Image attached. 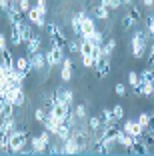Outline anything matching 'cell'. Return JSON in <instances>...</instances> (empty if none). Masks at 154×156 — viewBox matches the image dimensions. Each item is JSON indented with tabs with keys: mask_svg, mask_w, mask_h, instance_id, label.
I'll return each instance as SVG.
<instances>
[{
	"mask_svg": "<svg viewBox=\"0 0 154 156\" xmlns=\"http://www.w3.org/2000/svg\"><path fill=\"white\" fill-rule=\"evenodd\" d=\"M148 40H150V34L146 32H134V36H132V40H130V48H132V56H134L136 60H140V58H144V54H146V48H148Z\"/></svg>",
	"mask_w": 154,
	"mask_h": 156,
	"instance_id": "1",
	"label": "cell"
},
{
	"mask_svg": "<svg viewBox=\"0 0 154 156\" xmlns=\"http://www.w3.org/2000/svg\"><path fill=\"white\" fill-rule=\"evenodd\" d=\"M26 142H30V136H28V130L24 128H16L10 132V152L12 154H18L24 150Z\"/></svg>",
	"mask_w": 154,
	"mask_h": 156,
	"instance_id": "2",
	"label": "cell"
},
{
	"mask_svg": "<svg viewBox=\"0 0 154 156\" xmlns=\"http://www.w3.org/2000/svg\"><path fill=\"white\" fill-rule=\"evenodd\" d=\"M46 32H48V38L52 42V46H58V48H66L68 46L66 34L62 32V28L56 22H46Z\"/></svg>",
	"mask_w": 154,
	"mask_h": 156,
	"instance_id": "3",
	"label": "cell"
},
{
	"mask_svg": "<svg viewBox=\"0 0 154 156\" xmlns=\"http://www.w3.org/2000/svg\"><path fill=\"white\" fill-rule=\"evenodd\" d=\"M6 100L12 102L16 108H20V106L26 104V92L22 90V86H10L8 90H6Z\"/></svg>",
	"mask_w": 154,
	"mask_h": 156,
	"instance_id": "4",
	"label": "cell"
},
{
	"mask_svg": "<svg viewBox=\"0 0 154 156\" xmlns=\"http://www.w3.org/2000/svg\"><path fill=\"white\" fill-rule=\"evenodd\" d=\"M26 20L32 24V26H36V28H46V14H42L38 6H32V8L28 10Z\"/></svg>",
	"mask_w": 154,
	"mask_h": 156,
	"instance_id": "5",
	"label": "cell"
},
{
	"mask_svg": "<svg viewBox=\"0 0 154 156\" xmlns=\"http://www.w3.org/2000/svg\"><path fill=\"white\" fill-rule=\"evenodd\" d=\"M62 122H64L62 118H58V116H56L54 112L50 110L48 114H46V118H44V122H42V126H44V128L48 130V132H52V136H54V134L58 132V128L62 126Z\"/></svg>",
	"mask_w": 154,
	"mask_h": 156,
	"instance_id": "6",
	"label": "cell"
},
{
	"mask_svg": "<svg viewBox=\"0 0 154 156\" xmlns=\"http://www.w3.org/2000/svg\"><path fill=\"white\" fill-rule=\"evenodd\" d=\"M96 30V22H94V16H88L84 14L82 16V24H80V38H90Z\"/></svg>",
	"mask_w": 154,
	"mask_h": 156,
	"instance_id": "7",
	"label": "cell"
},
{
	"mask_svg": "<svg viewBox=\"0 0 154 156\" xmlns=\"http://www.w3.org/2000/svg\"><path fill=\"white\" fill-rule=\"evenodd\" d=\"M94 70H96V76L98 78H106L108 76V72H110V56L102 54L100 58H96Z\"/></svg>",
	"mask_w": 154,
	"mask_h": 156,
	"instance_id": "8",
	"label": "cell"
},
{
	"mask_svg": "<svg viewBox=\"0 0 154 156\" xmlns=\"http://www.w3.org/2000/svg\"><path fill=\"white\" fill-rule=\"evenodd\" d=\"M54 98H56V102H62V104L70 106V108L74 106V92L64 88V86H60L58 90H54Z\"/></svg>",
	"mask_w": 154,
	"mask_h": 156,
	"instance_id": "9",
	"label": "cell"
},
{
	"mask_svg": "<svg viewBox=\"0 0 154 156\" xmlns=\"http://www.w3.org/2000/svg\"><path fill=\"white\" fill-rule=\"evenodd\" d=\"M46 60H48V66H58V64H62V60H64V48L50 46V50L46 52Z\"/></svg>",
	"mask_w": 154,
	"mask_h": 156,
	"instance_id": "10",
	"label": "cell"
},
{
	"mask_svg": "<svg viewBox=\"0 0 154 156\" xmlns=\"http://www.w3.org/2000/svg\"><path fill=\"white\" fill-rule=\"evenodd\" d=\"M30 62H32V70H46L48 60H46V52L38 50L34 54H30Z\"/></svg>",
	"mask_w": 154,
	"mask_h": 156,
	"instance_id": "11",
	"label": "cell"
},
{
	"mask_svg": "<svg viewBox=\"0 0 154 156\" xmlns=\"http://www.w3.org/2000/svg\"><path fill=\"white\" fill-rule=\"evenodd\" d=\"M122 130L126 134H132V136H142V134H144V128L140 126L138 120H124L122 122Z\"/></svg>",
	"mask_w": 154,
	"mask_h": 156,
	"instance_id": "12",
	"label": "cell"
},
{
	"mask_svg": "<svg viewBox=\"0 0 154 156\" xmlns=\"http://www.w3.org/2000/svg\"><path fill=\"white\" fill-rule=\"evenodd\" d=\"M4 14H6V18H8V24H18V22H22V20H26V16L20 12L18 4H12Z\"/></svg>",
	"mask_w": 154,
	"mask_h": 156,
	"instance_id": "13",
	"label": "cell"
},
{
	"mask_svg": "<svg viewBox=\"0 0 154 156\" xmlns=\"http://www.w3.org/2000/svg\"><path fill=\"white\" fill-rule=\"evenodd\" d=\"M136 96H154V82H138V86L132 88Z\"/></svg>",
	"mask_w": 154,
	"mask_h": 156,
	"instance_id": "14",
	"label": "cell"
},
{
	"mask_svg": "<svg viewBox=\"0 0 154 156\" xmlns=\"http://www.w3.org/2000/svg\"><path fill=\"white\" fill-rule=\"evenodd\" d=\"M72 70H74L72 60L68 58V56H64V60H62V70H60V78H62V82H70V80H72Z\"/></svg>",
	"mask_w": 154,
	"mask_h": 156,
	"instance_id": "15",
	"label": "cell"
},
{
	"mask_svg": "<svg viewBox=\"0 0 154 156\" xmlns=\"http://www.w3.org/2000/svg\"><path fill=\"white\" fill-rule=\"evenodd\" d=\"M38 50H42V36L36 32L30 40L26 42V54L30 56V54H34V52H38Z\"/></svg>",
	"mask_w": 154,
	"mask_h": 156,
	"instance_id": "16",
	"label": "cell"
},
{
	"mask_svg": "<svg viewBox=\"0 0 154 156\" xmlns=\"http://www.w3.org/2000/svg\"><path fill=\"white\" fill-rule=\"evenodd\" d=\"M90 14L94 16V18H98V20H108V16H110V8L98 2V4H94V6L90 8Z\"/></svg>",
	"mask_w": 154,
	"mask_h": 156,
	"instance_id": "17",
	"label": "cell"
},
{
	"mask_svg": "<svg viewBox=\"0 0 154 156\" xmlns=\"http://www.w3.org/2000/svg\"><path fill=\"white\" fill-rule=\"evenodd\" d=\"M22 34H20V26L18 24H10V46H22Z\"/></svg>",
	"mask_w": 154,
	"mask_h": 156,
	"instance_id": "18",
	"label": "cell"
},
{
	"mask_svg": "<svg viewBox=\"0 0 154 156\" xmlns=\"http://www.w3.org/2000/svg\"><path fill=\"white\" fill-rule=\"evenodd\" d=\"M12 130H16V120H14V116L0 118V134H10Z\"/></svg>",
	"mask_w": 154,
	"mask_h": 156,
	"instance_id": "19",
	"label": "cell"
},
{
	"mask_svg": "<svg viewBox=\"0 0 154 156\" xmlns=\"http://www.w3.org/2000/svg\"><path fill=\"white\" fill-rule=\"evenodd\" d=\"M30 148H32V154H44L48 150V144L42 142L40 136H32L30 138Z\"/></svg>",
	"mask_w": 154,
	"mask_h": 156,
	"instance_id": "20",
	"label": "cell"
},
{
	"mask_svg": "<svg viewBox=\"0 0 154 156\" xmlns=\"http://www.w3.org/2000/svg\"><path fill=\"white\" fill-rule=\"evenodd\" d=\"M18 26H20V34H22V40H24V44H26L28 40H30L32 36H34V28H32V24L28 22V20H22V22H18Z\"/></svg>",
	"mask_w": 154,
	"mask_h": 156,
	"instance_id": "21",
	"label": "cell"
},
{
	"mask_svg": "<svg viewBox=\"0 0 154 156\" xmlns=\"http://www.w3.org/2000/svg\"><path fill=\"white\" fill-rule=\"evenodd\" d=\"M16 106L12 102H8L6 98H0V118H6V116H14Z\"/></svg>",
	"mask_w": 154,
	"mask_h": 156,
	"instance_id": "22",
	"label": "cell"
},
{
	"mask_svg": "<svg viewBox=\"0 0 154 156\" xmlns=\"http://www.w3.org/2000/svg\"><path fill=\"white\" fill-rule=\"evenodd\" d=\"M52 112H54L58 118L66 120L68 114L72 112V108H70V106H66V104H62V102H54V106H52Z\"/></svg>",
	"mask_w": 154,
	"mask_h": 156,
	"instance_id": "23",
	"label": "cell"
},
{
	"mask_svg": "<svg viewBox=\"0 0 154 156\" xmlns=\"http://www.w3.org/2000/svg\"><path fill=\"white\" fill-rule=\"evenodd\" d=\"M80 152H82L80 146L74 142L72 138H68V140L62 142V154H80Z\"/></svg>",
	"mask_w": 154,
	"mask_h": 156,
	"instance_id": "24",
	"label": "cell"
},
{
	"mask_svg": "<svg viewBox=\"0 0 154 156\" xmlns=\"http://www.w3.org/2000/svg\"><path fill=\"white\" fill-rule=\"evenodd\" d=\"M16 68L18 70H22V72H26V74H30L32 72V62H30V56H18L16 58Z\"/></svg>",
	"mask_w": 154,
	"mask_h": 156,
	"instance_id": "25",
	"label": "cell"
},
{
	"mask_svg": "<svg viewBox=\"0 0 154 156\" xmlns=\"http://www.w3.org/2000/svg\"><path fill=\"white\" fill-rule=\"evenodd\" d=\"M132 142H134V136H132V134H126L124 130L118 134V138H116V144H120V146L126 148V150L132 146Z\"/></svg>",
	"mask_w": 154,
	"mask_h": 156,
	"instance_id": "26",
	"label": "cell"
},
{
	"mask_svg": "<svg viewBox=\"0 0 154 156\" xmlns=\"http://www.w3.org/2000/svg\"><path fill=\"white\" fill-rule=\"evenodd\" d=\"M100 116H102V122H104V126H110V124H118V122H120V120H116L112 108H104V110L100 112Z\"/></svg>",
	"mask_w": 154,
	"mask_h": 156,
	"instance_id": "27",
	"label": "cell"
},
{
	"mask_svg": "<svg viewBox=\"0 0 154 156\" xmlns=\"http://www.w3.org/2000/svg\"><path fill=\"white\" fill-rule=\"evenodd\" d=\"M88 128L92 132H98V130L104 128V122H102V116H90L88 118Z\"/></svg>",
	"mask_w": 154,
	"mask_h": 156,
	"instance_id": "28",
	"label": "cell"
},
{
	"mask_svg": "<svg viewBox=\"0 0 154 156\" xmlns=\"http://www.w3.org/2000/svg\"><path fill=\"white\" fill-rule=\"evenodd\" d=\"M80 56L82 54H92L94 52V44H92V40L90 38H80Z\"/></svg>",
	"mask_w": 154,
	"mask_h": 156,
	"instance_id": "29",
	"label": "cell"
},
{
	"mask_svg": "<svg viewBox=\"0 0 154 156\" xmlns=\"http://www.w3.org/2000/svg\"><path fill=\"white\" fill-rule=\"evenodd\" d=\"M72 112H74V116H76L78 122H84V120L88 118V116H86V106H84V104H76V106H72Z\"/></svg>",
	"mask_w": 154,
	"mask_h": 156,
	"instance_id": "30",
	"label": "cell"
},
{
	"mask_svg": "<svg viewBox=\"0 0 154 156\" xmlns=\"http://www.w3.org/2000/svg\"><path fill=\"white\" fill-rule=\"evenodd\" d=\"M114 50H116V40H114V38H108V40L102 44V52H104L106 56H112Z\"/></svg>",
	"mask_w": 154,
	"mask_h": 156,
	"instance_id": "31",
	"label": "cell"
},
{
	"mask_svg": "<svg viewBox=\"0 0 154 156\" xmlns=\"http://www.w3.org/2000/svg\"><path fill=\"white\" fill-rule=\"evenodd\" d=\"M140 80L142 82H154V68L146 66V68L140 72Z\"/></svg>",
	"mask_w": 154,
	"mask_h": 156,
	"instance_id": "32",
	"label": "cell"
},
{
	"mask_svg": "<svg viewBox=\"0 0 154 156\" xmlns=\"http://www.w3.org/2000/svg\"><path fill=\"white\" fill-rule=\"evenodd\" d=\"M134 24H138V22L132 18L130 14H126V16L122 18V30H124V32H128V30H132V28H134Z\"/></svg>",
	"mask_w": 154,
	"mask_h": 156,
	"instance_id": "33",
	"label": "cell"
},
{
	"mask_svg": "<svg viewBox=\"0 0 154 156\" xmlns=\"http://www.w3.org/2000/svg\"><path fill=\"white\" fill-rule=\"evenodd\" d=\"M8 36H6L4 32H0V56L8 54Z\"/></svg>",
	"mask_w": 154,
	"mask_h": 156,
	"instance_id": "34",
	"label": "cell"
},
{
	"mask_svg": "<svg viewBox=\"0 0 154 156\" xmlns=\"http://www.w3.org/2000/svg\"><path fill=\"white\" fill-rule=\"evenodd\" d=\"M0 150L10 152V134H0Z\"/></svg>",
	"mask_w": 154,
	"mask_h": 156,
	"instance_id": "35",
	"label": "cell"
},
{
	"mask_svg": "<svg viewBox=\"0 0 154 156\" xmlns=\"http://www.w3.org/2000/svg\"><path fill=\"white\" fill-rule=\"evenodd\" d=\"M90 40H92V44H94V46H102V44H104V34H102L98 28H96L94 34L90 36Z\"/></svg>",
	"mask_w": 154,
	"mask_h": 156,
	"instance_id": "36",
	"label": "cell"
},
{
	"mask_svg": "<svg viewBox=\"0 0 154 156\" xmlns=\"http://www.w3.org/2000/svg\"><path fill=\"white\" fill-rule=\"evenodd\" d=\"M94 64H96V60L92 54H82V66L84 68H92L94 70Z\"/></svg>",
	"mask_w": 154,
	"mask_h": 156,
	"instance_id": "37",
	"label": "cell"
},
{
	"mask_svg": "<svg viewBox=\"0 0 154 156\" xmlns=\"http://www.w3.org/2000/svg\"><path fill=\"white\" fill-rule=\"evenodd\" d=\"M138 82H140V74L138 72H128V86H132V88H136L138 86Z\"/></svg>",
	"mask_w": 154,
	"mask_h": 156,
	"instance_id": "38",
	"label": "cell"
},
{
	"mask_svg": "<svg viewBox=\"0 0 154 156\" xmlns=\"http://www.w3.org/2000/svg\"><path fill=\"white\" fill-rule=\"evenodd\" d=\"M138 122H140V126L142 128H148V122H150V112H140L138 114Z\"/></svg>",
	"mask_w": 154,
	"mask_h": 156,
	"instance_id": "39",
	"label": "cell"
},
{
	"mask_svg": "<svg viewBox=\"0 0 154 156\" xmlns=\"http://www.w3.org/2000/svg\"><path fill=\"white\" fill-rule=\"evenodd\" d=\"M16 4H18L20 12H22L24 16H26V14H28V10L32 8V4H30V0H18V2H16Z\"/></svg>",
	"mask_w": 154,
	"mask_h": 156,
	"instance_id": "40",
	"label": "cell"
},
{
	"mask_svg": "<svg viewBox=\"0 0 154 156\" xmlns=\"http://www.w3.org/2000/svg\"><path fill=\"white\" fill-rule=\"evenodd\" d=\"M146 32L150 34V38H154V14H150L146 18Z\"/></svg>",
	"mask_w": 154,
	"mask_h": 156,
	"instance_id": "41",
	"label": "cell"
},
{
	"mask_svg": "<svg viewBox=\"0 0 154 156\" xmlns=\"http://www.w3.org/2000/svg\"><path fill=\"white\" fill-rule=\"evenodd\" d=\"M46 114H48V110H44V108H36V110H34V120H36V122H44Z\"/></svg>",
	"mask_w": 154,
	"mask_h": 156,
	"instance_id": "42",
	"label": "cell"
},
{
	"mask_svg": "<svg viewBox=\"0 0 154 156\" xmlns=\"http://www.w3.org/2000/svg\"><path fill=\"white\" fill-rule=\"evenodd\" d=\"M38 136H40V140H42V142H46V144H50V142H52V132H48V130H42V132L40 134H38Z\"/></svg>",
	"mask_w": 154,
	"mask_h": 156,
	"instance_id": "43",
	"label": "cell"
},
{
	"mask_svg": "<svg viewBox=\"0 0 154 156\" xmlns=\"http://www.w3.org/2000/svg\"><path fill=\"white\" fill-rule=\"evenodd\" d=\"M112 112H114V116H116V120H122L124 118V108H122V104H116L112 108Z\"/></svg>",
	"mask_w": 154,
	"mask_h": 156,
	"instance_id": "44",
	"label": "cell"
},
{
	"mask_svg": "<svg viewBox=\"0 0 154 156\" xmlns=\"http://www.w3.org/2000/svg\"><path fill=\"white\" fill-rule=\"evenodd\" d=\"M132 16V18L136 20V22H140V18H142V14H140V10L136 8V6H130V12H128Z\"/></svg>",
	"mask_w": 154,
	"mask_h": 156,
	"instance_id": "45",
	"label": "cell"
},
{
	"mask_svg": "<svg viewBox=\"0 0 154 156\" xmlns=\"http://www.w3.org/2000/svg\"><path fill=\"white\" fill-rule=\"evenodd\" d=\"M114 92H116V94H118V96H126V86H124V84L122 82H118L116 84V86H114Z\"/></svg>",
	"mask_w": 154,
	"mask_h": 156,
	"instance_id": "46",
	"label": "cell"
},
{
	"mask_svg": "<svg viewBox=\"0 0 154 156\" xmlns=\"http://www.w3.org/2000/svg\"><path fill=\"white\" fill-rule=\"evenodd\" d=\"M70 52H78L80 50V42H76V40H68V46H66Z\"/></svg>",
	"mask_w": 154,
	"mask_h": 156,
	"instance_id": "47",
	"label": "cell"
},
{
	"mask_svg": "<svg viewBox=\"0 0 154 156\" xmlns=\"http://www.w3.org/2000/svg\"><path fill=\"white\" fill-rule=\"evenodd\" d=\"M36 6L40 8L42 14H48V4H46V0H36Z\"/></svg>",
	"mask_w": 154,
	"mask_h": 156,
	"instance_id": "48",
	"label": "cell"
},
{
	"mask_svg": "<svg viewBox=\"0 0 154 156\" xmlns=\"http://www.w3.org/2000/svg\"><path fill=\"white\" fill-rule=\"evenodd\" d=\"M12 4H14L12 0H0V10H2V12H6V10H8Z\"/></svg>",
	"mask_w": 154,
	"mask_h": 156,
	"instance_id": "49",
	"label": "cell"
},
{
	"mask_svg": "<svg viewBox=\"0 0 154 156\" xmlns=\"http://www.w3.org/2000/svg\"><path fill=\"white\" fill-rule=\"evenodd\" d=\"M120 6H122V0H110V2H108V8L110 10H118Z\"/></svg>",
	"mask_w": 154,
	"mask_h": 156,
	"instance_id": "50",
	"label": "cell"
},
{
	"mask_svg": "<svg viewBox=\"0 0 154 156\" xmlns=\"http://www.w3.org/2000/svg\"><path fill=\"white\" fill-rule=\"evenodd\" d=\"M6 90H8V86H6L4 82H0V98H4V96H6Z\"/></svg>",
	"mask_w": 154,
	"mask_h": 156,
	"instance_id": "51",
	"label": "cell"
},
{
	"mask_svg": "<svg viewBox=\"0 0 154 156\" xmlns=\"http://www.w3.org/2000/svg\"><path fill=\"white\" fill-rule=\"evenodd\" d=\"M142 4H144V6H148V8H150V6H154V0H142Z\"/></svg>",
	"mask_w": 154,
	"mask_h": 156,
	"instance_id": "52",
	"label": "cell"
},
{
	"mask_svg": "<svg viewBox=\"0 0 154 156\" xmlns=\"http://www.w3.org/2000/svg\"><path fill=\"white\" fill-rule=\"evenodd\" d=\"M122 4L124 6H132V0H122Z\"/></svg>",
	"mask_w": 154,
	"mask_h": 156,
	"instance_id": "53",
	"label": "cell"
},
{
	"mask_svg": "<svg viewBox=\"0 0 154 156\" xmlns=\"http://www.w3.org/2000/svg\"><path fill=\"white\" fill-rule=\"evenodd\" d=\"M98 2H100V4H104V6H108V2H110V0H98Z\"/></svg>",
	"mask_w": 154,
	"mask_h": 156,
	"instance_id": "54",
	"label": "cell"
}]
</instances>
